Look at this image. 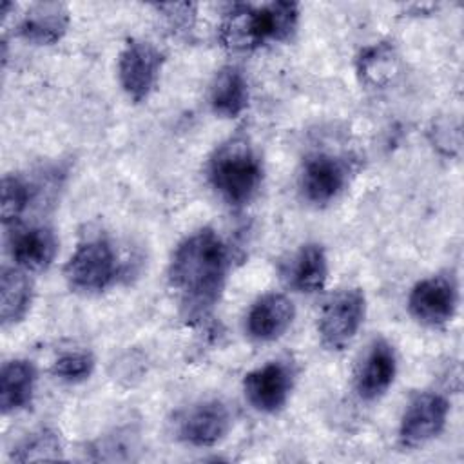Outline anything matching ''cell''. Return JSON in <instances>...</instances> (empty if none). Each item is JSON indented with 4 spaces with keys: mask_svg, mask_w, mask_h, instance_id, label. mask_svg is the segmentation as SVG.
I'll return each instance as SVG.
<instances>
[{
    "mask_svg": "<svg viewBox=\"0 0 464 464\" xmlns=\"http://www.w3.org/2000/svg\"><path fill=\"white\" fill-rule=\"evenodd\" d=\"M227 274L228 248L212 228H199L176 246L169 265V283L187 323H199L210 315L225 288Z\"/></svg>",
    "mask_w": 464,
    "mask_h": 464,
    "instance_id": "6da1fadb",
    "label": "cell"
},
{
    "mask_svg": "<svg viewBox=\"0 0 464 464\" xmlns=\"http://www.w3.org/2000/svg\"><path fill=\"white\" fill-rule=\"evenodd\" d=\"M161 13L172 31H188L196 20V5L188 2L181 4H158L154 5Z\"/></svg>",
    "mask_w": 464,
    "mask_h": 464,
    "instance_id": "cb8c5ba5",
    "label": "cell"
},
{
    "mask_svg": "<svg viewBox=\"0 0 464 464\" xmlns=\"http://www.w3.org/2000/svg\"><path fill=\"white\" fill-rule=\"evenodd\" d=\"M294 372L288 364L281 361L266 362L243 379V392L252 408L261 413L279 411L292 392Z\"/></svg>",
    "mask_w": 464,
    "mask_h": 464,
    "instance_id": "30bf717a",
    "label": "cell"
},
{
    "mask_svg": "<svg viewBox=\"0 0 464 464\" xmlns=\"http://www.w3.org/2000/svg\"><path fill=\"white\" fill-rule=\"evenodd\" d=\"M299 22L295 2L232 4L219 24V42L230 51H254L288 40Z\"/></svg>",
    "mask_w": 464,
    "mask_h": 464,
    "instance_id": "7a4b0ae2",
    "label": "cell"
},
{
    "mask_svg": "<svg viewBox=\"0 0 464 464\" xmlns=\"http://www.w3.org/2000/svg\"><path fill=\"white\" fill-rule=\"evenodd\" d=\"M163 65V53L150 42L130 38L118 58V78L125 94L140 103L154 91Z\"/></svg>",
    "mask_w": 464,
    "mask_h": 464,
    "instance_id": "8992f818",
    "label": "cell"
},
{
    "mask_svg": "<svg viewBox=\"0 0 464 464\" xmlns=\"http://www.w3.org/2000/svg\"><path fill=\"white\" fill-rule=\"evenodd\" d=\"M94 370V357L89 352H67L53 364V373L65 382H80L89 379Z\"/></svg>",
    "mask_w": 464,
    "mask_h": 464,
    "instance_id": "603a6c76",
    "label": "cell"
},
{
    "mask_svg": "<svg viewBox=\"0 0 464 464\" xmlns=\"http://www.w3.org/2000/svg\"><path fill=\"white\" fill-rule=\"evenodd\" d=\"M208 179L225 203L239 208L248 205L259 192L263 161L246 138L234 136L212 152Z\"/></svg>",
    "mask_w": 464,
    "mask_h": 464,
    "instance_id": "3957f363",
    "label": "cell"
},
{
    "mask_svg": "<svg viewBox=\"0 0 464 464\" xmlns=\"http://www.w3.org/2000/svg\"><path fill=\"white\" fill-rule=\"evenodd\" d=\"M33 303V283L22 268H4L0 279V319L4 326L22 321Z\"/></svg>",
    "mask_w": 464,
    "mask_h": 464,
    "instance_id": "d6986e66",
    "label": "cell"
},
{
    "mask_svg": "<svg viewBox=\"0 0 464 464\" xmlns=\"http://www.w3.org/2000/svg\"><path fill=\"white\" fill-rule=\"evenodd\" d=\"M450 404L446 397L435 392L417 393L406 406L401 426L399 440L404 448H419L435 439L446 426Z\"/></svg>",
    "mask_w": 464,
    "mask_h": 464,
    "instance_id": "ba28073f",
    "label": "cell"
},
{
    "mask_svg": "<svg viewBox=\"0 0 464 464\" xmlns=\"http://www.w3.org/2000/svg\"><path fill=\"white\" fill-rule=\"evenodd\" d=\"M58 241L47 227L16 228L9 239V250L14 263L24 270H44L56 256Z\"/></svg>",
    "mask_w": 464,
    "mask_h": 464,
    "instance_id": "9a60e30c",
    "label": "cell"
},
{
    "mask_svg": "<svg viewBox=\"0 0 464 464\" xmlns=\"http://www.w3.org/2000/svg\"><path fill=\"white\" fill-rule=\"evenodd\" d=\"M31 199V188L20 176L7 174L2 179V221L5 225L14 223L27 208Z\"/></svg>",
    "mask_w": 464,
    "mask_h": 464,
    "instance_id": "7402d4cb",
    "label": "cell"
},
{
    "mask_svg": "<svg viewBox=\"0 0 464 464\" xmlns=\"http://www.w3.org/2000/svg\"><path fill=\"white\" fill-rule=\"evenodd\" d=\"M395 373L397 355L393 346L382 337L373 339L355 366L353 384L357 395L368 402L377 401L388 392Z\"/></svg>",
    "mask_w": 464,
    "mask_h": 464,
    "instance_id": "8fae6325",
    "label": "cell"
},
{
    "mask_svg": "<svg viewBox=\"0 0 464 464\" xmlns=\"http://www.w3.org/2000/svg\"><path fill=\"white\" fill-rule=\"evenodd\" d=\"M69 9L60 2H40L24 14L18 34L34 45H53L63 38L69 27Z\"/></svg>",
    "mask_w": 464,
    "mask_h": 464,
    "instance_id": "5bb4252c",
    "label": "cell"
},
{
    "mask_svg": "<svg viewBox=\"0 0 464 464\" xmlns=\"http://www.w3.org/2000/svg\"><path fill=\"white\" fill-rule=\"evenodd\" d=\"M212 111L223 118L239 116L248 105V82L236 65L219 69L210 85Z\"/></svg>",
    "mask_w": 464,
    "mask_h": 464,
    "instance_id": "e0dca14e",
    "label": "cell"
},
{
    "mask_svg": "<svg viewBox=\"0 0 464 464\" xmlns=\"http://www.w3.org/2000/svg\"><path fill=\"white\" fill-rule=\"evenodd\" d=\"M118 263L112 245L102 237H87L78 243L65 265V279L71 290L94 294L105 290L116 277Z\"/></svg>",
    "mask_w": 464,
    "mask_h": 464,
    "instance_id": "277c9868",
    "label": "cell"
},
{
    "mask_svg": "<svg viewBox=\"0 0 464 464\" xmlns=\"http://www.w3.org/2000/svg\"><path fill=\"white\" fill-rule=\"evenodd\" d=\"M357 72L368 87H386L399 72V54L388 42L373 44L361 51L357 58Z\"/></svg>",
    "mask_w": 464,
    "mask_h": 464,
    "instance_id": "ffe728a7",
    "label": "cell"
},
{
    "mask_svg": "<svg viewBox=\"0 0 464 464\" xmlns=\"http://www.w3.org/2000/svg\"><path fill=\"white\" fill-rule=\"evenodd\" d=\"M36 382V370L29 361L13 359L0 372V408L4 413L18 411L31 404Z\"/></svg>",
    "mask_w": 464,
    "mask_h": 464,
    "instance_id": "ac0fdd59",
    "label": "cell"
},
{
    "mask_svg": "<svg viewBox=\"0 0 464 464\" xmlns=\"http://www.w3.org/2000/svg\"><path fill=\"white\" fill-rule=\"evenodd\" d=\"M232 426L228 406L219 399L201 401L185 410L178 422V439L196 448H208L225 439Z\"/></svg>",
    "mask_w": 464,
    "mask_h": 464,
    "instance_id": "9c48e42d",
    "label": "cell"
},
{
    "mask_svg": "<svg viewBox=\"0 0 464 464\" xmlns=\"http://www.w3.org/2000/svg\"><path fill=\"white\" fill-rule=\"evenodd\" d=\"M348 179L346 165L326 152L310 154L299 172V188L306 201L314 205H326L335 199Z\"/></svg>",
    "mask_w": 464,
    "mask_h": 464,
    "instance_id": "7c38bea8",
    "label": "cell"
},
{
    "mask_svg": "<svg viewBox=\"0 0 464 464\" xmlns=\"http://www.w3.org/2000/svg\"><path fill=\"white\" fill-rule=\"evenodd\" d=\"M295 317L294 303L276 292L261 295L246 314V332L259 343L279 339Z\"/></svg>",
    "mask_w": 464,
    "mask_h": 464,
    "instance_id": "4fadbf2b",
    "label": "cell"
},
{
    "mask_svg": "<svg viewBox=\"0 0 464 464\" xmlns=\"http://www.w3.org/2000/svg\"><path fill=\"white\" fill-rule=\"evenodd\" d=\"M290 286L304 294H315L324 288L328 279V257L321 245L306 243L290 259L286 268Z\"/></svg>",
    "mask_w": 464,
    "mask_h": 464,
    "instance_id": "2e32d148",
    "label": "cell"
},
{
    "mask_svg": "<svg viewBox=\"0 0 464 464\" xmlns=\"http://www.w3.org/2000/svg\"><path fill=\"white\" fill-rule=\"evenodd\" d=\"M459 304V286L451 274L420 279L410 292L408 310L413 319L430 328L448 324Z\"/></svg>",
    "mask_w": 464,
    "mask_h": 464,
    "instance_id": "52a82bcc",
    "label": "cell"
},
{
    "mask_svg": "<svg viewBox=\"0 0 464 464\" xmlns=\"http://www.w3.org/2000/svg\"><path fill=\"white\" fill-rule=\"evenodd\" d=\"M366 315L362 288L350 286L334 292L323 304L317 330L328 350H343L357 335Z\"/></svg>",
    "mask_w": 464,
    "mask_h": 464,
    "instance_id": "5b68a950",
    "label": "cell"
},
{
    "mask_svg": "<svg viewBox=\"0 0 464 464\" xmlns=\"http://www.w3.org/2000/svg\"><path fill=\"white\" fill-rule=\"evenodd\" d=\"M62 455V442L56 431L49 428H42L31 435H27L13 451L11 459L16 462H31V460H51Z\"/></svg>",
    "mask_w": 464,
    "mask_h": 464,
    "instance_id": "44dd1931",
    "label": "cell"
}]
</instances>
